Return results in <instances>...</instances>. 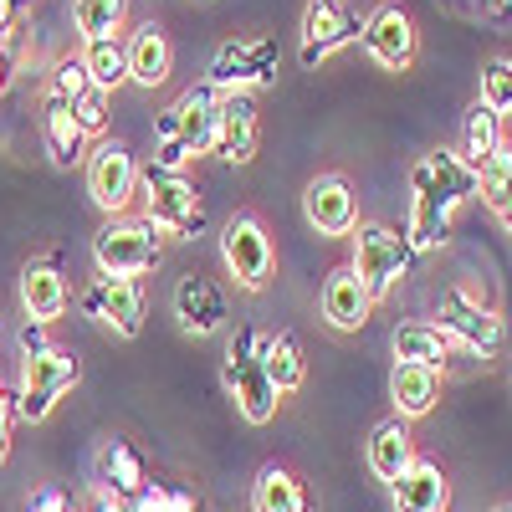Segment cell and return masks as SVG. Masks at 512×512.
<instances>
[{"label": "cell", "instance_id": "1", "mask_svg": "<svg viewBox=\"0 0 512 512\" xmlns=\"http://www.w3.org/2000/svg\"><path fill=\"white\" fill-rule=\"evenodd\" d=\"M221 379H226V390L236 400V410L251 420V425H267L277 415V390H272V379L262 369V333H256L251 323H241L231 333V344L221 354Z\"/></svg>", "mask_w": 512, "mask_h": 512}, {"label": "cell", "instance_id": "2", "mask_svg": "<svg viewBox=\"0 0 512 512\" xmlns=\"http://www.w3.org/2000/svg\"><path fill=\"white\" fill-rule=\"evenodd\" d=\"M77 379H82L77 354H67V349H57V344L31 349V354L21 359V379H16V390H11L16 420H31V425L47 420V415L57 410V400L72 390Z\"/></svg>", "mask_w": 512, "mask_h": 512}, {"label": "cell", "instance_id": "3", "mask_svg": "<svg viewBox=\"0 0 512 512\" xmlns=\"http://www.w3.org/2000/svg\"><path fill=\"white\" fill-rule=\"evenodd\" d=\"M139 200H144V216L154 231H169V236H185L195 241L205 231V205H200V190L185 180V175H164V169H139Z\"/></svg>", "mask_w": 512, "mask_h": 512}, {"label": "cell", "instance_id": "4", "mask_svg": "<svg viewBox=\"0 0 512 512\" xmlns=\"http://www.w3.org/2000/svg\"><path fill=\"white\" fill-rule=\"evenodd\" d=\"M349 267H354V277L364 282V292L379 303L384 292H395V287L410 277L415 251H410L405 231L369 221V226H354V262H349Z\"/></svg>", "mask_w": 512, "mask_h": 512}, {"label": "cell", "instance_id": "5", "mask_svg": "<svg viewBox=\"0 0 512 512\" xmlns=\"http://www.w3.org/2000/svg\"><path fill=\"white\" fill-rule=\"evenodd\" d=\"M159 231L149 221H134V216H113L98 236H93V262H98V277H139L149 267H159Z\"/></svg>", "mask_w": 512, "mask_h": 512}, {"label": "cell", "instance_id": "6", "mask_svg": "<svg viewBox=\"0 0 512 512\" xmlns=\"http://www.w3.org/2000/svg\"><path fill=\"white\" fill-rule=\"evenodd\" d=\"M216 118H221V93L210 88V82H195L190 93H180V103H169L154 118V144L175 139L190 159L210 154V149H216Z\"/></svg>", "mask_w": 512, "mask_h": 512}, {"label": "cell", "instance_id": "7", "mask_svg": "<svg viewBox=\"0 0 512 512\" xmlns=\"http://www.w3.org/2000/svg\"><path fill=\"white\" fill-rule=\"evenodd\" d=\"M436 328L451 338V344H461L466 354H482V359H497L507 349V318L482 308L477 297H466L461 287L441 292V308H436Z\"/></svg>", "mask_w": 512, "mask_h": 512}, {"label": "cell", "instance_id": "8", "mask_svg": "<svg viewBox=\"0 0 512 512\" xmlns=\"http://www.w3.org/2000/svg\"><path fill=\"white\" fill-rule=\"evenodd\" d=\"M277 41H221L216 57H210V88L216 93H251V88H272L277 82Z\"/></svg>", "mask_w": 512, "mask_h": 512}, {"label": "cell", "instance_id": "9", "mask_svg": "<svg viewBox=\"0 0 512 512\" xmlns=\"http://www.w3.org/2000/svg\"><path fill=\"white\" fill-rule=\"evenodd\" d=\"M221 262L236 277V287L262 292L267 277H272V236L262 231V221L246 216V210H241V216H231L226 231H221Z\"/></svg>", "mask_w": 512, "mask_h": 512}, {"label": "cell", "instance_id": "10", "mask_svg": "<svg viewBox=\"0 0 512 512\" xmlns=\"http://www.w3.org/2000/svg\"><path fill=\"white\" fill-rule=\"evenodd\" d=\"M88 195H93L98 210H108V216H123V210L134 205V195H139V164H134V154H128V144L103 139L88 154Z\"/></svg>", "mask_w": 512, "mask_h": 512}, {"label": "cell", "instance_id": "11", "mask_svg": "<svg viewBox=\"0 0 512 512\" xmlns=\"http://www.w3.org/2000/svg\"><path fill=\"white\" fill-rule=\"evenodd\" d=\"M82 313L113 328L118 338H139L144 333V287L134 277H98L82 292Z\"/></svg>", "mask_w": 512, "mask_h": 512}, {"label": "cell", "instance_id": "12", "mask_svg": "<svg viewBox=\"0 0 512 512\" xmlns=\"http://www.w3.org/2000/svg\"><path fill=\"white\" fill-rule=\"evenodd\" d=\"M364 36V16L349 11L344 0H308V11H303V67H318L328 52L338 47H349V41Z\"/></svg>", "mask_w": 512, "mask_h": 512}, {"label": "cell", "instance_id": "13", "mask_svg": "<svg viewBox=\"0 0 512 512\" xmlns=\"http://www.w3.org/2000/svg\"><path fill=\"white\" fill-rule=\"evenodd\" d=\"M410 195H431L446 210L477 200V169L466 164L456 149H431L415 169H410Z\"/></svg>", "mask_w": 512, "mask_h": 512}, {"label": "cell", "instance_id": "14", "mask_svg": "<svg viewBox=\"0 0 512 512\" xmlns=\"http://www.w3.org/2000/svg\"><path fill=\"white\" fill-rule=\"evenodd\" d=\"M303 216L318 236H354L359 226V195L344 175H318L303 190Z\"/></svg>", "mask_w": 512, "mask_h": 512}, {"label": "cell", "instance_id": "15", "mask_svg": "<svg viewBox=\"0 0 512 512\" xmlns=\"http://www.w3.org/2000/svg\"><path fill=\"white\" fill-rule=\"evenodd\" d=\"M175 323H180V333H190V338H216V333L231 323L226 292L210 282V277H200V272H185V277L175 282Z\"/></svg>", "mask_w": 512, "mask_h": 512}, {"label": "cell", "instance_id": "16", "mask_svg": "<svg viewBox=\"0 0 512 512\" xmlns=\"http://www.w3.org/2000/svg\"><path fill=\"white\" fill-rule=\"evenodd\" d=\"M359 41L369 47V57L379 67H390V72H405L415 62V26H410V16L400 6H374L364 16V36Z\"/></svg>", "mask_w": 512, "mask_h": 512}, {"label": "cell", "instance_id": "17", "mask_svg": "<svg viewBox=\"0 0 512 512\" xmlns=\"http://www.w3.org/2000/svg\"><path fill=\"white\" fill-rule=\"evenodd\" d=\"M21 308H26V323L36 328H47L67 313V277L57 267V256L21 267Z\"/></svg>", "mask_w": 512, "mask_h": 512}, {"label": "cell", "instance_id": "18", "mask_svg": "<svg viewBox=\"0 0 512 512\" xmlns=\"http://www.w3.org/2000/svg\"><path fill=\"white\" fill-rule=\"evenodd\" d=\"M390 497H395V512H446L451 507V482L441 472V461L415 456L390 482Z\"/></svg>", "mask_w": 512, "mask_h": 512}, {"label": "cell", "instance_id": "19", "mask_svg": "<svg viewBox=\"0 0 512 512\" xmlns=\"http://www.w3.org/2000/svg\"><path fill=\"white\" fill-rule=\"evenodd\" d=\"M318 303H323L328 328H338V333H359L369 323V313H374V297L364 292V282L354 277V267H333Z\"/></svg>", "mask_w": 512, "mask_h": 512}, {"label": "cell", "instance_id": "20", "mask_svg": "<svg viewBox=\"0 0 512 512\" xmlns=\"http://www.w3.org/2000/svg\"><path fill=\"white\" fill-rule=\"evenodd\" d=\"M216 154L226 164H251L256 159V98L251 93H221Z\"/></svg>", "mask_w": 512, "mask_h": 512}, {"label": "cell", "instance_id": "21", "mask_svg": "<svg viewBox=\"0 0 512 512\" xmlns=\"http://www.w3.org/2000/svg\"><path fill=\"white\" fill-rule=\"evenodd\" d=\"M251 512H318V497L287 466H262L251 482Z\"/></svg>", "mask_w": 512, "mask_h": 512}, {"label": "cell", "instance_id": "22", "mask_svg": "<svg viewBox=\"0 0 512 512\" xmlns=\"http://www.w3.org/2000/svg\"><path fill=\"white\" fill-rule=\"evenodd\" d=\"M41 134H47V149H52V164L57 169H72L88 159V134L77 128L72 118V103L47 93V103H41Z\"/></svg>", "mask_w": 512, "mask_h": 512}, {"label": "cell", "instance_id": "23", "mask_svg": "<svg viewBox=\"0 0 512 512\" xmlns=\"http://www.w3.org/2000/svg\"><path fill=\"white\" fill-rule=\"evenodd\" d=\"M369 472L379 477V482H395L405 466L415 461V441H410V420H400V415H390V420H379L374 431H369Z\"/></svg>", "mask_w": 512, "mask_h": 512}, {"label": "cell", "instance_id": "24", "mask_svg": "<svg viewBox=\"0 0 512 512\" xmlns=\"http://www.w3.org/2000/svg\"><path fill=\"white\" fill-rule=\"evenodd\" d=\"M390 400L400 420H420L431 415L441 400V374L436 369H420V364H395L390 369Z\"/></svg>", "mask_w": 512, "mask_h": 512}, {"label": "cell", "instance_id": "25", "mask_svg": "<svg viewBox=\"0 0 512 512\" xmlns=\"http://www.w3.org/2000/svg\"><path fill=\"white\" fill-rule=\"evenodd\" d=\"M98 472H103V487H108L113 497H139V492L149 487V461H144V451H139L134 441H123V436H113V441L103 446Z\"/></svg>", "mask_w": 512, "mask_h": 512}, {"label": "cell", "instance_id": "26", "mask_svg": "<svg viewBox=\"0 0 512 512\" xmlns=\"http://www.w3.org/2000/svg\"><path fill=\"white\" fill-rule=\"evenodd\" d=\"M262 369H267V379H272L277 395L303 390V379H308L303 338H297V333H262Z\"/></svg>", "mask_w": 512, "mask_h": 512}, {"label": "cell", "instance_id": "27", "mask_svg": "<svg viewBox=\"0 0 512 512\" xmlns=\"http://www.w3.org/2000/svg\"><path fill=\"white\" fill-rule=\"evenodd\" d=\"M390 344H395V364H420V369H436V374H446L451 338H446L436 323H400Z\"/></svg>", "mask_w": 512, "mask_h": 512}, {"label": "cell", "instance_id": "28", "mask_svg": "<svg viewBox=\"0 0 512 512\" xmlns=\"http://www.w3.org/2000/svg\"><path fill=\"white\" fill-rule=\"evenodd\" d=\"M123 47H128V82H139V88H159V82L169 77V41H164V31L154 21L139 26Z\"/></svg>", "mask_w": 512, "mask_h": 512}, {"label": "cell", "instance_id": "29", "mask_svg": "<svg viewBox=\"0 0 512 512\" xmlns=\"http://www.w3.org/2000/svg\"><path fill=\"white\" fill-rule=\"evenodd\" d=\"M451 216H456V210H446L441 200L410 195V221H405L410 251H415V256H420V251H441V246L451 241Z\"/></svg>", "mask_w": 512, "mask_h": 512}, {"label": "cell", "instance_id": "30", "mask_svg": "<svg viewBox=\"0 0 512 512\" xmlns=\"http://www.w3.org/2000/svg\"><path fill=\"white\" fill-rule=\"evenodd\" d=\"M507 144V134H502V113H492L487 103H472L466 108V123H461V159L472 164V169H482L497 149Z\"/></svg>", "mask_w": 512, "mask_h": 512}, {"label": "cell", "instance_id": "31", "mask_svg": "<svg viewBox=\"0 0 512 512\" xmlns=\"http://www.w3.org/2000/svg\"><path fill=\"white\" fill-rule=\"evenodd\" d=\"M82 67H88L93 88L113 93L118 82H128V47L118 36H103V41H82Z\"/></svg>", "mask_w": 512, "mask_h": 512}, {"label": "cell", "instance_id": "32", "mask_svg": "<svg viewBox=\"0 0 512 512\" xmlns=\"http://www.w3.org/2000/svg\"><path fill=\"white\" fill-rule=\"evenodd\" d=\"M123 16H128V0H72V26L82 41L118 36Z\"/></svg>", "mask_w": 512, "mask_h": 512}, {"label": "cell", "instance_id": "33", "mask_svg": "<svg viewBox=\"0 0 512 512\" xmlns=\"http://www.w3.org/2000/svg\"><path fill=\"white\" fill-rule=\"evenodd\" d=\"M477 195H482L492 210H497V205L512 195V154H507V144H502V149H497V154H492V159L477 169Z\"/></svg>", "mask_w": 512, "mask_h": 512}, {"label": "cell", "instance_id": "34", "mask_svg": "<svg viewBox=\"0 0 512 512\" xmlns=\"http://www.w3.org/2000/svg\"><path fill=\"white\" fill-rule=\"evenodd\" d=\"M492 113H512V57H497L482 67V98Z\"/></svg>", "mask_w": 512, "mask_h": 512}, {"label": "cell", "instance_id": "35", "mask_svg": "<svg viewBox=\"0 0 512 512\" xmlns=\"http://www.w3.org/2000/svg\"><path fill=\"white\" fill-rule=\"evenodd\" d=\"M72 118H77V128H82V134H103V128H108V93L103 88H88V93H77L72 98Z\"/></svg>", "mask_w": 512, "mask_h": 512}, {"label": "cell", "instance_id": "36", "mask_svg": "<svg viewBox=\"0 0 512 512\" xmlns=\"http://www.w3.org/2000/svg\"><path fill=\"white\" fill-rule=\"evenodd\" d=\"M93 88V77H88V67H82V57H62L57 67H52V93L57 98H77V93H88Z\"/></svg>", "mask_w": 512, "mask_h": 512}, {"label": "cell", "instance_id": "37", "mask_svg": "<svg viewBox=\"0 0 512 512\" xmlns=\"http://www.w3.org/2000/svg\"><path fill=\"white\" fill-rule=\"evenodd\" d=\"M190 164V154L169 139V144H154V169H164V175H180V169Z\"/></svg>", "mask_w": 512, "mask_h": 512}, {"label": "cell", "instance_id": "38", "mask_svg": "<svg viewBox=\"0 0 512 512\" xmlns=\"http://www.w3.org/2000/svg\"><path fill=\"white\" fill-rule=\"evenodd\" d=\"M164 502H169V487L164 482H149L139 497H128V512H164Z\"/></svg>", "mask_w": 512, "mask_h": 512}, {"label": "cell", "instance_id": "39", "mask_svg": "<svg viewBox=\"0 0 512 512\" xmlns=\"http://www.w3.org/2000/svg\"><path fill=\"white\" fill-rule=\"evenodd\" d=\"M31 512H72V502H67V492L47 487V492H36V497H31Z\"/></svg>", "mask_w": 512, "mask_h": 512}, {"label": "cell", "instance_id": "40", "mask_svg": "<svg viewBox=\"0 0 512 512\" xmlns=\"http://www.w3.org/2000/svg\"><path fill=\"white\" fill-rule=\"evenodd\" d=\"M164 512H200V502H195V492H185V487H169Z\"/></svg>", "mask_w": 512, "mask_h": 512}, {"label": "cell", "instance_id": "41", "mask_svg": "<svg viewBox=\"0 0 512 512\" xmlns=\"http://www.w3.org/2000/svg\"><path fill=\"white\" fill-rule=\"evenodd\" d=\"M21 349H26V354H31V349H47V333H41L36 323H26V328H21Z\"/></svg>", "mask_w": 512, "mask_h": 512}, {"label": "cell", "instance_id": "42", "mask_svg": "<svg viewBox=\"0 0 512 512\" xmlns=\"http://www.w3.org/2000/svg\"><path fill=\"white\" fill-rule=\"evenodd\" d=\"M21 21V0H0V31H11Z\"/></svg>", "mask_w": 512, "mask_h": 512}, {"label": "cell", "instance_id": "43", "mask_svg": "<svg viewBox=\"0 0 512 512\" xmlns=\"http://www.w3.org/2000/svg\"><path fill=\"white\" fill-rule=\"evenodd\" d=\"M11 420H16V410H11V390L0 384V431H11Z\"/></svg>", "mask_w": 512, "mask_h": 512}, {"label": "cell", "instance_id": "44", "mask_svg": "<svg viewBox=\"0 0 512 512\" xmlns=\"http://www.w3.org/2000/svg\"><path fill=\"white\" fill-rule=\"evenodd\" d=\"M497 221H502V226H507V231H512V195H507V200H502V205H497Z\"/></svg>", "mask_w": 512, "mask_h": 512}, {"label": "cell", "instance_id": "45", "mask_svg": "<svg viewBox=\"0 0 512 512\" xmlns=\"http://www.w3.org/2000/svg\"><path fill=\"white\" fill-rule=\"evenodd\" d=\"M6 451H11V431H0V461H6Z\"/></svg>", "mask_w": 512, "mask_h": 512}, {"label": "cell", "instance_id": "46", "mask_svg": "<svg viewBox=\"0 0 512 512\" xmlns=\"http://www.w3.org/2000/svg\"><path fill=\"white\" fill-rule=\"evenodd\" d=\"M492 512H512V507H492Z\"/></svg>", "mask_w": 512, "mask_h": 512}, {"label": "cell", "instance_id": "47", "mask_svg": "<svg viewBox=\"0 0 512 512\" xmlns=\"http://www.w3.org/2000/svg\"><path fill=\"white\" fill-rule=\"evenodd\" d=\"M507 154H512V139H507Z\"/></svg>", "mask_w": 512, "mask_h": 512}]
</instances>
